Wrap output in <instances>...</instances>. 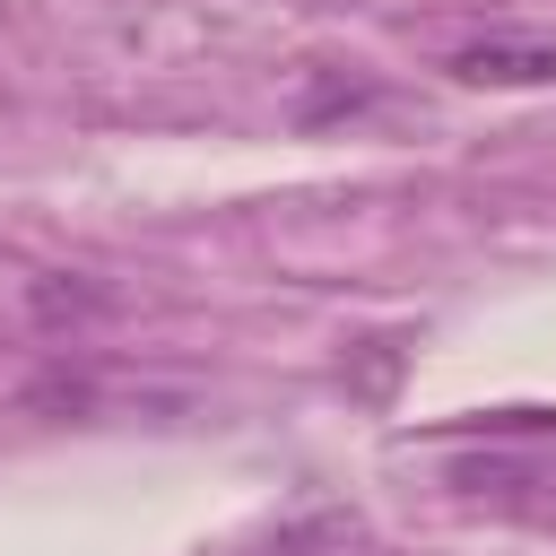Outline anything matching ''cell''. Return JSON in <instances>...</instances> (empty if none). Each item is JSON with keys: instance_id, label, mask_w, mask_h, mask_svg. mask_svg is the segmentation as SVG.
Wrapping results in <instances>:
<instances>
[{"instance_id": "cell-2", "label": "cell", "mask_w": 556, "mask_h": 556, "mask_svg": "<svg viewBox=\"0 0 556 556\" xmlns=\"http://www.w3.org/2000/svg\"><path fill=\"white\" fill-rule=\"evenodd\" d=\"M26 304H35V321H61V313H104V287H78V278L61 287V278H43Z\"/></svg>"}, {"instance_id": "cell-1", "label": "cell", "mask_w": 556, "mask_h": 556, "mask_svg": "<svg viewBox=\"0 0 556 556\" xmlns=\"http://www.w3.org/2000/svg\"><path fill=\"white\" fill-rule=\"evenodd\" d=\"M443 70L460 87H556V35H478Z\"/></svg>"}]
</instances>
